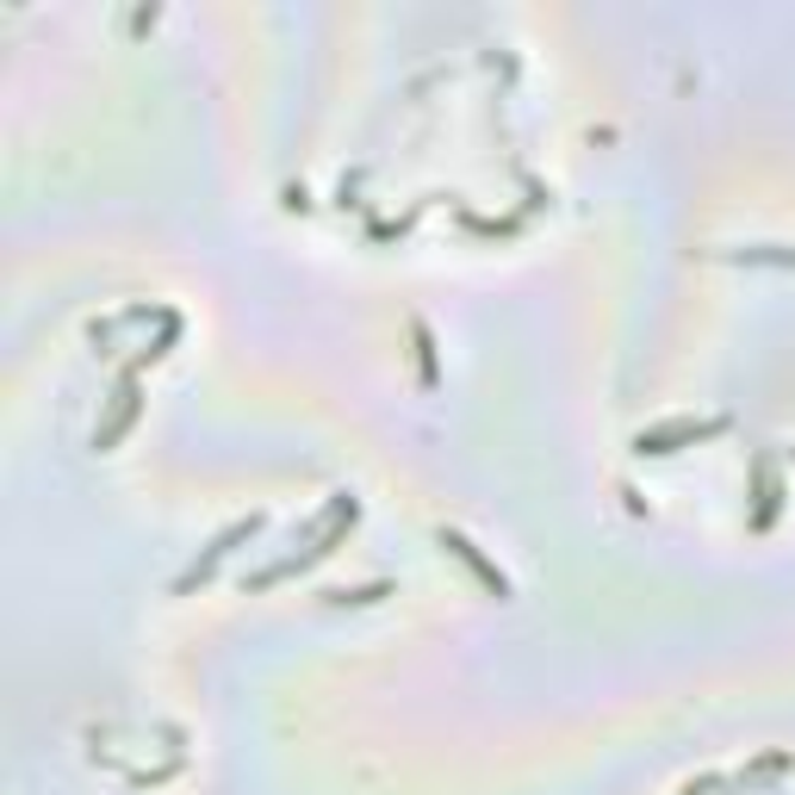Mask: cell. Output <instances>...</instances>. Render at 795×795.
<instances>
[{"instance_id": "cell-1", "label": "cell", "mask_w": 795, "mask_h": 795, "mask_svg": "<svg viewBox=\"0 0 795 795\" xmlns=\"http://www.w3.org/2000/svg\"><path fill=\"white\" fill-rule=\"evenodd\" d=\"M721 417H709V423H671V429H653V435H641V454H671L678 442H702V435H715Z\"/></svg>"}, {"instance_id": "cell-2", "label": "cell", "mask_w": 795, "mask_h": 795, "mask_svg": "<svg viewBox=\"0 0 795 795\" xmlns=\"http://www.w3.org/2000/svg\"><path fill=\"white\" fill-rule=\"evenodd\" d=\"M442 547H447V553H454V560H466V565H472V572H479V578H486L491 591H498V597H504V591H510V584H504V572L479 560V547L466 541V535H454V528H447V535H442Z\"/></svg>"}, {"instance_id": "cell-3", "label": "cell", "mask_w": 795, "mask_h": 795, "mask_svg": "<svg viewBox=\"0 0 795 795\" xmlns=\"http://www.w3.org/2000/svg\"><path fill=\"white\" fill-rule=\"evenodd\" d=\"M255 528H261V516H249V523H236V528H231V535H224V541H218V547H212V553H206V560H199V565H194V572H187V578H180V591H187V584H199V578H212V565H218V560H224V553H231V547H236V541H249V535H255Z\"/></svg>"}, {"instance_id": "cell-4", "label": "cell", "mask_w": 795, "mask_h": 795, "mask_svg": "<svg viewBox=\"0 0 795 795\" xmlns=\"http://www.w3.org/2000/svg\"><path fill=\"white\" fill-rule=\"evenodd\" d=\"M771 516H776V479H771V466L758 460V516H752V523L764 528Z\"/></svg>"}]
</instances>
